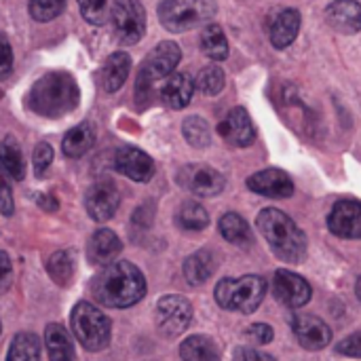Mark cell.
Returning a JSON list of instances; mask_svg holds the SVG:
<instances>
[{
  "instance_id": "41",
  "label": "cell",
  "mask_w": 361,
  "mask_h": 361,
  "mask_svg": "<svg viewBox=\"0 0 361 361\" xmlns=\"http://www.w3.org/2000/svg\"><path fill=\"white\" fill-rule=\"evenodd\" d=\"M13 283V264L6 252H0V294H4Z\"/></svg>"
},
{
  "instance_id": "12",
  "label": "cell",
  "mask_w": 361,
  "mask_h": 361,
  "mask_svg": "<svg viewBox=\"0 0 361 361\" xmlns=\"http://www.w3.org/2000/svg\"><path fill=\"white\" fill-rule=\"evenodd\" d=\"M118 203H121L118 190L110 182H97V184L89 186V190L85 195L87 214L95 222H108L110 218H114Z\"/></svg>"
},
{
  "instance_id": "27",
  "label": "cell",
  "mask_w": 361,
  "mask_h": 361,
  "mask_svg": "<svg viewBox=\"0 0 361 361\" xmlns=\"http://www.w3.org/2000/svg\"><path fill=\"white\" fill-rule=\"evenodd\" d=\"M180 357L184 361H220V351L212 338L197 334L182 343Z\"/></svg>"
},
{
  "instance_id": "4",
  "label": "cell",
  "mask_w": 361,
  "mask_h": 361,
  "mask_svg": "<svg viewBox=\"0 0 361 361\" xmlns=\"http://www.w3.org/2000/svg\"><path fill=\"white\" fill-rule=\"evenodd\" d=\"M216 11V0H161L159 21L165 30L182 34L212 21Z\"/></svg>"
},
{
  "instance_id": "6",
  "label": "cell",
  "mask_w": 361,
  "mask_h": 361,
  "mask_svg": "<svg viewBox=\"0 0 361 361\" xmlns=\"http://www.w3.org/2000/svg\"><path fill=\"white\" fill-rule=\"evenodd\" d=\"M72 332L76 336V341L87 349V351H102L108 347L110 343V334H112V326L110 319L91 302L80 300L74 309H72Z\"/></svg>"
},
{
  "instance_id": "25",
  "label": "cell",
  "mask_w": 361,
  "mask_h": 361,
  "mask_svg": "<svg viewBox=\"0 0 361 361\" xmlns=\"http://www.w3.org/2000/svg\"><path fill=\"white\" fill-rule=\"evenodd\" d=\"M44 343L51 361H74V347L68 330L59 324H49L44 330Z\"/></svg>"
},
{
  "instance_id": "11",
  "label": "cell",
  "mask_w": 361,
  "mask_h": 361,
  "mask_svg": "<svg viewBox=\"0 0 361 361\" xmlns=\"http://www.w3.org/2000/svg\"><path fill=\"white\" fill-rule=\"evenodd\" d=\"M114 169L133 182H148L154 176V161L135 146H123L114 154Z\"/></svg>"
},
{
  "instance_id": "8",
  "label": "cell",
  "mask_w": 361,
  "mask_h": 361,
  "mask_svg": "<svg viewBox=\"0 0 361 361\" xmlns=\"http://www.w3.org/2000/svg\"><path fill=\"white\" fill-rule=\"evenodd\" d=\"M178 184L197 197H216L224 190V176L205 163H190L178 171Z\"/></svg>"
},
{
  "instance_id": "28",
  "label": "cell",
  "mask_w": 361,
  "mask_h": 361,
  "mask_svg": "<svg viewBox=\"0 0 361 361\" xmlns=\"http://www.w3.org/2000/svg\"><path fill=\"white\" fill-rule=\"evenodd\" d=\"M201 49L214 61H224L228 57V40L218 23H207L201 32Z\"/></svg>"
},
{
  "instance_id": "7",
  "label": "cell",
  "mask_w": 361,
  "mask_h": 361,
  "mask_svg": "<svg viewBox=\"0 0 361 361\" xmlns=\"http://www.w3.org/2000/svg\"><path fill=\"white\" fill-rule=\"evenodd\" d=\"M110 21L121 44H135L146 34V11L140 0H114Z\"/></svg>"
},
{
  "instance_id": "35",
  "label": "cell",
  "mask_w": 361,
  "mask_h": 361,
  "mask_svg": "<svg viewBox=\"0 0 361 361\" xmlns=\"http://www.w3.org/2000/svg\"><path fill=\"white\" fill-rule=\"evenodd\" d=\"M112 4H114V0H78L80 15L91 25H104L106 21H110Z\"/></svg>"
},
{
  "instance_id": "44",
  "label": "cell",
  "mask_w": 361,
  "mask_h": 361,
  "mask_svg": "<svg viewBox=\"0 0 361 361\" xmlns=\"http://www.w3.org/2000/svg\"><path fill=\"white\" fill-rule=\"evenodd\" d=\"M40 201V207H44L47 212H55L57 209V201L53 197H38Z\"/></svg>"
},
{
  "instance_id": "5",
  "label": "cell",
  "mask_w": 361,
  "mask_h": 361,
  "mask_svg": "<svg viewBox=\"0 0 361 361\" xmlns=\"http://www.w3.org/2000/svg\"><path fill=\"white\" fill-rule=\"evenodd\" d=\"M267 294V283L258 275H245L239 279H222L216 286V302L226 311L254 313Z\"/></svg>"
},
{
  "instance_id": "17",
  "label": "cell",
  "mask_w": 361,
  "mask_h": 361,
  "mask_svg": "<svg viewBox=\"0 0 361 361\" xmlns=\"http://www.w3.org/2000/svg\"><path fill=\"white\" fill-rule=\"evenodd\" d=\"M328 226L336 237L361 239V203L338 201L328 216Z\"/></svg>"
},
{
  "instance_id": "2",
  "label": "cell",
  "mask_w": 361,
  "mask_h": 361,
  "mask_svg": "<svg viewBox=\"0 0 361 361\" xmlns=\"http://www.w3.org/2000/svg\"><path fill=\"white\" fill-rule=\"evenodd\" d=\"M80 93L72 74L53 70L42 74L30 91V108L44 118H59L78 106Z\"/></svg>"
},
{
  "instance_id": "15",
  "label": "cell",
  "mask_w": 361,
  "mask_h": 361,
  "mask_svg": "<svg viewBox=\"0 0 361 361\" xmlns=\"http://www.w3.org/2000/svg\"><path fill=\"white\" fill-rule=\"evenodd\" d=\"M218 133L237 148H247L256 140V127L245 108H233L218 125Z\"/></svg>"
},
{
  "instance_id": "13",
  "label": "cell",
  "mask_w": 361,
  "mask_h": 361,
  "mask_svg": "<svg viewBox=\"0 0 361 361\" xmlns=\"http://www.w3.org/2000/svg\"><path fill=\"white\" fill-rule=\"evenodd\" d=\"M273 292L279 302L290 309H300L311 300V286L292 271H277L273 279Z\"/></svg>"
},
{
  "instance_id": "29",
  "label": "cell",
  "mask_w": 361,
  "mask_h": 361,
  "mask_svg": "<svg viewBox=\"0 0 361 361\" xmlns=\"http://www.w3.org/2000/svg\"><path fill=\"white\" fill-rule=\"evenodd\" d=\"M220 235L228 241V243H235V245H250L254 241L252 237V231L247 226V222L239 216V214H224L220 218Z\"/></svg>"
},
{
  "instance_id": "1",
  "label": "cell",
  "mask_w": 361,
  "mask_h": 361,
  "mask_svg": "<svg viewBox=\"0 0 361 361\" xmlns=\"http://www.w3.org/2000/svg\"><path fill=\"white\" fill-rule=\"evenodd\" d=\"M91 294L104 307L127 309L144 298L146 279L135 264L127 260H114L93 277Z\"/></svg>"
},
{
  "instance_id": "24",
  "label": "cell",
  "mask_w": 361,
  "mask_h": 361,
  "mask_svg": "<svg viewBox=\"0 0 361 361\" xmlns=\"http://www.w3.org/2000/svg\"><path fill=\"white\" fill-rule=\"evenodd\" d=\"M95 144V129L89 121L72 127L63 142H61V150L68 159H80L85 152H89Z\"/></svg>"
},
{
  "instance_id": "19",
  "label": "cell",
  "mask_w": 361,
  "mask_h": 361,
  "mask_svg": "<svg viewBox=\"0 0 361 361\" xmlns=\"http://www.w3.org/2000/svg\"><path fill=\"white\" fill-rule=\"evenodd\" d=\"M121 250H123V243L116 237V233H112L110 228H99L89 239L87 258L95 267H106V264H110V262L116 260V256L121 254Z\"/></svg>"
},
{
  "instance_id": "39",
  "label": "cell",
  "mask_w": 361,
  "mask_h": 361,
  "mask_svg": "<svg viewBox=\"0 0 361 361\" xmlns=\"http://www.w3.org/2000/svg\"><path fill=\"white\" fill-rule=\"evenodd\" d=\"M247 338L256 345H269L273 341V328L267 324H254L247 328Z\"/></svg>"
},
{
  "instance_id": "3",
  "label": "cell",
  "mask_w": 361,
  "mask_h": 361,
  "mask_svg": "<svg viewBox=\"0 0 361 361\" xmlns=\"http://www.w3.org/2000/svg\"><path fill=\"white\" fill-rule=\"evenodd\" d=\"M256 224L275 252L286 262H302L307 256V237L298 228V224L283 212L275 207H267L258 214Z\"/></svg>"
},
{
  "instance_id": "30",
  "label": "cell",
  "mask_w": 361,
  "mask_h": 361,
  "mask_svg": "<svg viewBox=\"0 0 361 361\" xmlns=\"http://www.w3.org/2000/svg\"><path fill=\"white\" fill-rule=\"evenodd\" d=\"M6 361H40V345L32 332H19L8 347Z\"/></svg>"
},
{
  "instance_id": "46",
  "label": "cell",
  "mask_w": 361,
  "mask_h": 361,
  "mask_svg": "<svg viewBox=\"0 0 361 361\" xmlns=\"http://www.w3.org/2000/svg\"><path fill=\"white\" fill-rule=\"evenodd\" d=\"M0 330H2V324H0Z\"/></svg>"
},
{
  "instance_id": "20",
  "label": "cell",
  "mask_w": 361,
  "mask_h": 361,
  "mask_svg": "<svg viewBox=\"0 0 361 361\" xmlns=\"http://www.w3.org/2000/svg\"><path fill=\"white\" fill-rule=\"evenodd\" d=\"M192 93H195V80L184 72H173L169 74L167 82L161 89V99L171 110H182L190 104Z\"/></svg>"
},
{
  "instance_id": "38",
  "label": "cell",
  "mask_w": 361,
  "mask_h": 361,
  "mask_svg": "<svg viewBox=\"0 0 361 361\" xmlns=\"http://www.w3.org/2000/svg\"><path fill=\"white\" fill-rule=\"evenodd\" d=\"M13 72V47L6 34L0 32V80L8 78Z\"/></svg>"
},
{
  "instance_id": "32",
  "label": "cell",
  "mask_w": 361,
  "mask_h": 361,
  "mask_svg": "<svg viewBox=\"0 0 361 361\" xmlns=\"http://www.w3.org/2000/svg\"><path fill=\"white\" fill-rule=\"evenodd\" d=\"M47 273L51 275V279L66 288L72 283V277H74V256L72 252H55L49 260H47Z\"/></svg>"
},
{
  "instance_id": "34",
  "label": "cell",
  "mask_w": 361,
  "mask_h": 361,
  "mask_svg": "<svg viewBox=\"0 0 361 361\" xmlns=\"http://www.w3.org/2000/svg\"><path fill=\"white\" fill-rule=\"evenodd\" d=\"M226 76L220 66H205L195 80V89H199L203 95H218L224 89Z\"/></svg>"
},
{
  "instance_id": "18",
  "label": "cell",
  "mask_w": 361,
  "mask_h": 361,
  "mask_svg": "<svg viewBox=\"0 0 361 361\" xmlns=\"http://www.w3.org/2000/svg\"><path fill=\"white\" fill-rule=\"evenodd\" d=\"M326 21L338 34H357L361 30V4L357 0H334L326 8Z\"/></svg>"
},
{
  "instance_id": "22",
  "label": "cell",
  "mask_w": 361,
  "mask_h": 361,
  "mask_svg": "<svg viewBox=\"0 0 361 361\" xmlns=\"http://www.w3.org/2000/svg\"><path fill=\"white\" fill-rule=\"evenodd\" d=\"M129 72H131V57L125 51L112 53L106 59L104 70H102V87H104V91L106 93H116L125 85Z\"/></svg>"
},
{
  "instance_id": "14",
  "label": "cell",
  "mask_w": 361,
  "mask_h": 361,
  "mask_svg": "<svg viewBox=\"0 0 361 361\" xmlns=\"http://www.w3.org/2000/svg\"><path fill=\"white\" fill-rule=\"evenodd\" d=\"M294 334L298 338V343L309 349V351H319L326 349L332 343V332L330 326L315 317V315H307V313H298L292 322Z\"/></svg>"
},
{
  "instance_id": "16",
  "label": "cell",
  "mask_w": 361,
  "mask_h": 361,
  "mask_svg": "<svg viewBox=\"0 0 361 361\" xmlns=\"http://www.w3.org/2000/svg\"><path fill=\"white\" fill-rule=\"evenodd\" d=\"M247 188L256 195L271 197V199H288L294 195V182L281 169H264L250 176Z\"/></svg>"
},
{
  "instance_id": "23",
  "label": "cell",
  "mask_w": 361,
  "mask_h": 361,
  "mask_svg": "<svg viewBox=\"0 0 361 361\" xmlns=\"http://www.w3.org/2000/svg\"><path fill=\"white\" fill-rule=\"evenodd\" d=\"M218 267V258L212 250H199L184 262V277L190 286H203Z\"/></svg>"
},
{
  "instance_id": "36",
  "label": "cell",
  "mask_w": 361,
  "mask_h": 361,
  "mask_svg": "<svg viewBox=\"0 0 361 361\" xmlns=\"http://www.w3.org/2000/svg\"><path fill=\"white\" fill-rule=\"evenodd\" d=\"M68 0H30V17L34 21H40V23H47V21H53L55 17H59L66 8Z\"/></svg>"
},
{
  "instance_id": "10",
  "label": "cell",
  "mask_w": 361,
  "mask_h": 361,
  "mask_svg": "<svg viewBox=\"0 0 361 361\" xmlns=\"http://www.w3.org/2000/svg\"><path fill=\"white\" fill-rule=\"evenodd\" d=\"M182 59V49L178 47V42L173 40H163L159 42L152 53L144 59L140 72L148 78V80H161V78H167L169 74L176 72L178 63Z\"/></svg>"
},
{
  "instance_id": "33",
  "label": "cell",
  "mask_w": 361,
  "mask_h": 361,
  "mask_svg": "<svg viewBox=\"0 0 361 361\" xmlns=\"http://www.w3.org/2000/svg\"><path fill=\"white\" fill-rule=\"evenodd\" d=\"M182 133H184V140L195 148H207L212 144V129L207 121L201 116H188L182 123Z\"/></svg>"
},
{
  "instance_id": "37",
  "label": "cell",
  "mask_w": 361,
  "mask_h": 361,
  "mask_svg": "<svg viewBox=\"0 0 361 361\" xmlns=\"http://www.w3.org/2000/svg\"><path fill=\"white\" fill-rule=\"evenodd\" d=\"M32 163H34V173H36V178H44L47 169H49L51 163H53V148H51V144L40 142V144L34 148Z\"/></svg>"
},
{
  "instance_id": "31",
  "label": "cell",
  "mask_w": 361,
  "mask_h": 361,
  "mask_svg": "<svg viewBox=\"0 0 361 361\" xmlns=\"http://www.w3.org/2000/svg\"><path fill=\"white\" fill-rule=\"evenodd\" d=\"M176 222L184 231H203L209 224V214L201 203L186 201L180 205V209L176 214Z\"/></svg>"
},
{
  "instance_id": "43",
  "label": "cell",
  "mask_w": 361,
  "mask_h": 361,
  "mask_svg": "<svg viewBox=\"0 0 361 361\" xmlns=\"http://www.w3.org/2000/svg\"><path fill=\"white\" fill-rule=\"evenodd\" d=\"M233 361H275L271 355L258 351V349H252V347H239L235 351V360Z\"/></svg>"
},
{
  "instance_id": "42",
  "label": "cell",
  "mask_w": 361,
  "mask_h": 361,
  "mask_svg": "<svg viewBox=\"0 0 361 361\" xmlns=\"http://www.w3.org/2000/svg\"><path fill=\"white\" fill-rule=\"evenodd\" d=\"M13 209H15V203H13L11 186H8V182L4 180V176H0V214L11 216Z\"/></svg>"
},
{
  "instance_id": "40",
  "label": "cell",
  "mask_w": 361,
  "mask_h": 361,
  "mask_svg": "<svg viewBox=\"0 0 361 361\" xmlns=\"http://www.w3.org/2000/svg\"><path fill=\"white\" fill-rule=\"evenodd\" d=\"M336 351H338L341 355L360 357L361 360V332H355V334H351L349 338H345V341L336 347Z\"/></svg>"
},
{
  "instance_id": "9",
  "label": "cell",
  "mask_w": 361,
  "mask_h": 361,
  "mask_svg": "<svg viewBox=\"0 0 361 361\" xmlns=\"http://www.w3.org/2000/svg\"><path fill=\"white\" fill-rule=\"evenodd\" d=\"M192 322V307L186 298L169 294L163 296L157 305V328L163 336H180Z\"/></svg>"
},
{
  "instance_id": "26",
  "label": "cell",
  "mask_w": 361,
  "mask_h": 361,
  "mask_svg": "<svg viewBox=\"0 0 361 361\" xmlns=\"http://www.w3.org/2000/svg\"><path fill=\"white\" fill-rule=\"evenodd\" d=\"M0 169L13 180H23L25 176V161L21 154V146L13 135H6L0 142Z\"/></svg>"
},
{
  "instance_id": "45",
  "label": "cell",
  "mask_w": 361,
  "mask_h": 361,
  "mask_svg": "<svg viewBox=\"0 0 361 361\" xmlns=\"http://www.w3.org/2000/svg\"><path fill=\"white\" fill-rule=\"evenodd\" d=\"M355 292H357V298H360L361 302V277L357 279V286H355Z\"/></svg>"
},
{
  "instance_id": "21",
  "label": "cell",
  "mask_w": 361,
  "mask_h": 361,
  "mask_svg": "<svg viewBox=\"0 0 361 361\" xmlns=\"http://www.w3.org/2000/svg\"><path fill=\"white\" fill-rule=\"evenodd\" d=\"M298 32H300V13L296 8H286L271 21L269 36L275 49H286L296 40Z\"/></svg>"
}]
</instances>
